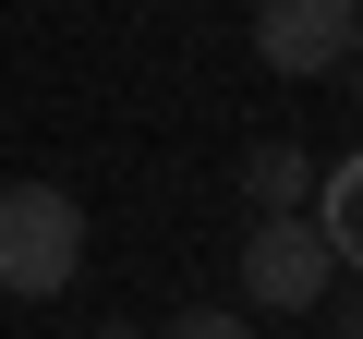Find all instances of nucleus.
I'll use <instances>...</instances> for the list:
<instances>
[{"label":"nucleus","mask_w":363,"mask_h":339,"mask_svg":"<svg viewBox=\"0 0 363 339\" xmlns=\"http://www.w3.org/2000/svg\"><path fill=\"white\" fill-rule=\"evenodd\" d=\"M97 339H145V327H121V315H109V327H97Z\"/></svg>","instance_id":"obj_8"},{"label":"nucleus","mask_w":363,"mask_h":339,"mask_svg":"<svg viewBox=\"0 0 363 339\" xmlns=\"http://www.w3.org/2000/svg\"><path fill=\"white\" fill-rule=\"evenodd\" d=\"M339 267L315 243V218H255L242 230V315H327Z\"/></svg>","instance_id":"obj_2"},{"label":"nucleus","mask_w":363,"mask_h":339,"mask_svg":"<svg viewBox=\"0 0 363 339\" xmlns=\"http://www.w3.org/2000/svg\"><path fill=\"white\" fill-rule=\"evenodd\" d=\"M339 339H363V291H351V303H339Z\"/></svg>","instance_id":"obj_7"},{"label":"nucleus","mask_w":363,"mask_h":339,"mask_svg":"<svg viewBox=\"0 0 363 339\" xmlns=\"http://www.w3.org/2000/svg\"><path fill=\"white\" fill-rule=\"evenodd\" d=\"M73 267H85L73 182H0V291H13V303H49V291H73Z\"/></svg>","instance_id":"obj_1"},{"label":"nucleus","mask_w":363,"mask_h":339,"mask_svg":"<svg viewBox=\"0 0 363 339\" xmlns=\"http://www.w3.org/2000/svg\"><path fill=\"white\" fill-rule=\"evenodd\" d=\"M242 206H255V218H303V206H315V170H303L291 145H255V157H242Z\"/></svg>","instance_id":"obj_5"},{"label":"nucleus","mask_w":363,"mask_h":339,"mask_svg":"<svg viewBox=\"0 0 363 339\" xmlns=\"http://www.w3.org/2000/svg\"><path fill=\"white\" fill-rule=\"evenodd\" d=\"M145 339H255V315H242V303H194V315H169V327H145Z\"/></svg>","instance_id":"obj_6"},{"label":"nucleus","mask_w":363,"mask_h":339,"mask_svg":"<svg viewBox=\"0 0 363 339\" xmlns=\"http://www.w3.org/2000/svg\"><path fill=\"white\" fill-rule=\"evenodd\" d=\"M351 49H363V0H255V61H267V73L315 85V73H339Z\"/></svg>","instance_id":"obj_3"},{"label":"nucleus","mask_w":363,"mask_h":339,"mask_svg":"<svg viewBox=\"0 0 363 339\" xmlns=\"http://www.w3.org/2000/svg\"><path fill=\"white\" fill-rule=\"evenodd\" d=\"M351 97H363V49H351Z\"/></svg>","instance_id":"obj_9"},{"label":"nucleus","mask_w":363,"mask_h":339,"mask_svg":"<svg viewBox=\"0 0 363 339\" xmlns=\"http://www.w3.org/2000/svg\"><path fill=\"white\" fill-rule=\"evenodd\" d=\"M303 218H315L327 267H339V279H363V145H351L339 170H315V206H303Z\"/></svg>","instance_id":"obj_4"}]
</instances>
